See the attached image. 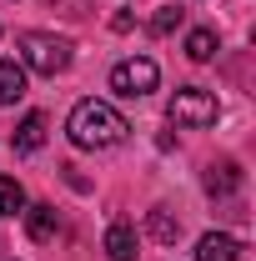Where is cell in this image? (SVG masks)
Wrapping results in <instances>:
<instances>
[{"label": "cell", "instance_id": "obj_10", "mask_svg": "<svg viewBox=\"0 0 256 261\" xmlns=\"http://www.w3.org/2000/svg\"><path fill=\"white\" fill-rule=\"evenodd\" d=\"M236 186H241V171H236V161H221V166L211 161V166H206V191H211V196H231Z\"/></svg>", "mask_w": 256, "mask_h": 261}, {"label": "cell", "instance_id": "obj_2", "mask_svg": "<svg viewBox=\"0 0 256 261\" xmlns=\"http://www.w3.org/2000/svg\"><path fill=\"white\" fill-rule=\"evenodd\" d=\"M20 65L35 70V75H61L70 65V40L65 35H50V31H25L20 40Z\"/></svg>", "mask_w": 256, "mask_h": 261}, {"label": "cell", "instance_id": "obj_5", "mask_svg": "<svg viewBox=\"0 0 256 261\" xmlns=\"http://www.w3.org/2000/svg\"><path fill=\"white\" fill-rule=\"evenodd\" d=\"M106 251H111V261H141V251H136V226L131 221H111L106 226Z\"/></svg>", "mask_w": 256, "mask_h": 261}, {"label": "cell", "instance_id": "obj_1", "mask_svg": "<svg viewBox=\"0 0 256 261\" xmlns=\"http://www.w3.org/2000/svg\"><path fill=\"white\" fill-rule=\"evenodd\" d=\"M126 116L111 106V100H75V111H70V121H65V136H70V146H81V151H111V146H121L126 141Z\"/></svg>", "mask_w": 256, "mask_h": 261}, {"label": "cell", "instance_id": "obj_4", "mask_svg": "<svg viewBox=\"0 0 256 261\" xmlns=\"http://www.w3.org/2000/svg\"><path fill=\"white\" fill-rule=\"evenodd\" d=\"M156 81H161V70H156L151 56H126V61L111 65V91H116V96H126V100L151 96V91H156Z\"/></svg>", "mask_w": 256, "mask_h": 261}, {"label": "cell", "instance_id": "obj_12", "mask_svg": "<svg viewBox=\"0 0 256 261\" xmlns=\"http://www.w3.org/2000/svg\"><path fill=\"white\" fill-rule=\"evenodd\" d=\"M151 236H156L161 246H171V241L181 236V221H176V216H171V211L161 206V211H151Z\"/></svg>", "mask_w": 256, "mask_h": 261}, {"label": "cell", "instance_id": "obj_8", "mask_svg": "<svg viewBox=\"0 0 256 261\" xmlns=\"http://www.w3.org/2000/svg\"><path fill=\"white\" fill-rule=\"evenodd\" d=\"M56 231H61L56 206H45V201H40V206H31V211H25V236H31V241H50Z\"/></svg>", "mask_w": 256, "mask_h": 261}, {"label": "cell", "instance_id": "obj_7", "mask_svg": "<svg viewBox=\"0 0 256 261\" xmlns=\"http://www.w3.org/2000/svg\"><path fill=\"white\" fill-rule=\"evenodd\" d=\"M10 146H15L20 156H31V151H40V146H45V116H40V111H31V116H25V121L15 126V136H10Z\"/></svg>", "mask_w": 256, "mask_h": 261}, {"label": "cell", "instance_id": "obj_13", "mask_svg": "<svg viewBox=\"0 0 256 261\" xmlns=\"http://www.w3.org/2000/svg\"><path fill=\"white\" fill-rule=\"evenodd\" d=\"M186 56L191 61H211L216 56V31H191L186 35Z\"/></svg>", "mask_w": 256, "mask_h": 261}, {"label": "cell", "instance_id": "obj_11", "mask_svg": "<svg viewBox=\"0 0 256 261\" xmlns=\"http://www.w3.org/2000/svg\"><path fill=\"white\" fill-rule=\"evenodd\" d=\"M15 211H25V191H20L15 176H0V221L15 216Z\"/></svg>", "mask_w": 256, "mask_h": 261}, {"label": "cell", "instance_id": "obj_14", "mask_svg": "<svg viewBox=\"0 0 256 261\" xmlns=\"http://www.w3.org/2000/svg\"><path fill=\"white\" fill-rule=\"evenodd\" d=\"M181 20H186V10H181V5H161L156 15H151V35H171Z\"/></svg>", "mask_w": 256, "mask_h": 261}, {"label": "cell", "instance_id": "obj_3", "mask_svg": "<svg viewBox=\"0 0 256 261\" xmlns=\"http://www.w3.org/2000/svg\"><path fill=\"white\" fill-rule=\"evenodd\" d=\"M166 116H171V126L201 130V126H216L221 100L211 96V91H201V86H181V91L171 96V106H166Z\"/></svg>", "mask_w": 256, "mask_h": 261}, {"label": "cell", "instance_id": "obj_6", "mask_svg": "<svg viewBox=\"0 0 256 261\" xmlns=\"http://www.w3.org/2000/svg\"><path fill=\"white\" fill-rule=\"evenodd\" d=\"M241 256V246H236V236H226V231H206L201 241H196V261H236Z\"/></svg>", "mask_w": 256, "mask_h": 261}, {"label": "cell", "instance_id": "obj_9", "mask_svg": "<svg viewBox=\"0 0 256 261\" xmlns=\"http://www.w3.org/2000/svg\"><path fill=\"white\" fill-rule=\"evenodd\" d=\"M20 96H25V65L0 61V106H15Z\"/></svg>", "mask_w": 256, "mask_h": 261}]
</instances>
